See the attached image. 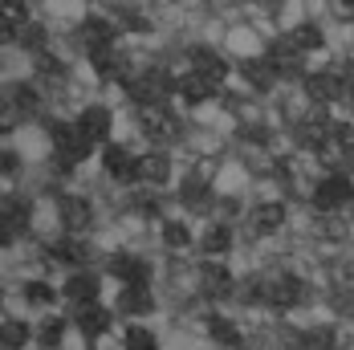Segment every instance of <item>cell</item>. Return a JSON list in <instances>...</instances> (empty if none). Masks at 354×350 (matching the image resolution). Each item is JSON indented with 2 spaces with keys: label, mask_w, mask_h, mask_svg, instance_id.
I'll use <instances>...</instances> for the list:
<instances>
[{
  "label": "cell",
  "mask_w": 354,
  "mask_h": 350,
  "mask_svg": "<svg viewBox=\"0 0 354 350\" xmlns=\"http://www.w3.org/2000/svg\"><path fill=\"white\" fill-rule=\"evenodd\" d=\"M171 94H179V82L167 70H147L139 77L127 82V98L139 106V110H151V106H163Z\"/></svg>",
  "instance_id": "6da1fadb"
},
{
  "label": "cell",
  "mask_w": 354,
  "mask_h": 350,
  "mask_svg": "<svg viewBox=\"0 0 354 350\" xmlns=\"http://www.w3.org/2000/svg\"><path fill=\"white\" fill-rule=\"evenodd\" d=\"M354 204V175H326L314 187V208L318 212H342Z\"/></svg>",
  "instance_id": "7a4b0ae2"
},
{
  "label": "cell",
  "mask_w": 354,
  "mask_h": 350,
  "mask_svg": "<svg viewBox=\"0 0 354 350\" xmlns=\"http://www.w3.org/2000/svg\"><path fill=\"white\" fill-rule=\"evenodd\" d=\"M53 147H57V155H62L66 163H82L94 142H86V135L77 131V122H57V127H53Z\"/></svg>",
  "instance_id": "3957f363"
},
{
  "label": "cell",
  "mask_w": 354,
  "mask_h": 350,
  "mask_svg": "<svg viewBox=\"0 0 354 350\" xmlns=\"http://www.w3.org/2000/svg\"><path fill=\"white\" fill-rule=\"evenodd\" d=\"M57 220H62V228L66 232H86L90 224H94V208H90V200L86 196H62L57 200Z\"/></svg>",
  "instance_id": "277c9868"
},
{
  "label": "cell",
  "mask_w": 354,
  "mask_h": 350,
  "mask_svg": "<svg viewBox=\"0 0 354 350\" xmlns=\"http://www.w3.org/2000/svg\"><path fill=\"white\" fill-rule=\"evenodd\" d=\"M102 167L114 183H135L139 179V155H131L127 147H118V142H110L106 151H102Z\"/></svg>",
  "instance_id": "5b68a950"
},
{
  "label": "cell",
  "mask_w": 354,
  "mask_h": 350,
  "mask_svg": "<svg viewBox=\"0 0 354 350\" xmlns=\"http://www.w3.org/2000/svg\"><path fill=\"white\" fill-rule=\"evenodd\" d=\"M98 289H102L98 273H90V269H73L70 277H66V285H62V297H66V302H73V306L82 310V306L98 302Z\"/></svg>",
  "instance_id": "8992f818"
},
{
  "label": "cell",
  "mask_w": 354,
  "mask_h": 350,
  "mask_svg": "<svg viewBox=\"0 0 354 350\" xmlns=\"http://www.w3.org/2000/svg\"><path fill=\"white\" fill-rule=\"evenodd\" d=\"M265 297H269V306H277V310H293V306L306 302V281L297 277V273H281L273 285H265Z\"/></svg>",
  "instance_id": "52a82bcc"
},
{
  "label": "cell",
  "mask_w": 354,
  "mask_h": 350,
  "mask_svg": "<svg viewBox=\"0 0 354 350\" xmlns=\"http://www.w3.org/2000/svg\"><path fill=\"white\" fill-rule=\"evenodd\" d=\"M139 122H142V131H147V139H155V142L176 139V131H179L176 114H171L167 106H151V110H139Z\"/></svg>",
  "instance_id": "ba28073f"
},
{
  "label": "cell",
  "mask_w": 354,
  "mask_h": 350,
  "mask_svg": "<svg viewBox=\"0 0 354 350\" xmlns=\"http://www.w3.org/2000/svg\"><path fill=\"white\" fill-rule=\"evenodd\" d=\"M232 285H236V281H232V269H228L220 257H212L208 265H200V289H204L208 297H228Z\"/></svg>",
  "instance_id": "9c48e42d"
},
{
  "label": "cell",
  "mask_w": 354,
  "mask_h": 350,
  "mask_svg": "<svg viewBox=\"0 0 354 350\" xmlns=\"http://www.w3.org/2000/svg\"><path fill=\"white\" fill-rule=\"evenodd\" d=\"M77 131L86 135V142H106L110 139V110L106 106H86L82 114H77Z\"/></svg>",
  "instance_id": "30bf717a"
},
{
  "label": "cell",
  "mask_w": 354,
  "mask_h": 350,
  "mask_svg": "<svg viewBox=\"0 0 354 350\" xmlns=\"http://www.w3.org/2000/svg\"><path fill=\"white\" fill-rule=\"evenodd\" d=\"M306 94L314 98V102H334V98H342L346 94V86H342V77L330 70H318V73H306Z\"/></svg>",
  "instance_id": "8fae6325"
},
{
  "label": "cell",
  "mask_w": 354,
  "mask_h": 350,
  "mask_svg": "<svg viewBox=\"0 0 354 350\" xmlns=\"http://www.w3.org/2000/svg\"><path fill=\"white\" fill-rule=\"evenodd\" d=\"M118 310H122V314H151V310H155V297H151V281H139V285H122V289H118Z\"/></svg>",
  "instance_id": "7c38bea8"
},
{
  "label": "cell",
  "mask_w": 354,
  "mask_h": 350,
  "mask_svg": "<svg viewBox=\"0 0 354 350\" xmlns=\"http://www.w3.org/2000/svg\"><path fill=\"white\" fill-rule=\"evenodd\" d=\"M86 57H90V66L98 70L102 82H122L118 73H122V62H118V49L114 45H86Z\"/></svg>",
  "instance_id": "4fadbf2b"
},
{
  "label": "cell",
  "mask_w": 354,
  "mask_h": 350,
  "mask_svg": "<svg viewBox=\"0 0 354 350\" xmlns=\"http://www.w3.org/2000/svg\"><path fill=\"white\" fill-rule=\"evenodd\" d=\"M139 179L151 183V187H163L171 179V159L167 151H151V155H139Z\"/></svg>",
  "instance_id": "5bb4252c"
},
{
  "label": "cell",
  "mask_w": 354,
  "mask_h": 350,
  "mask_svg": "<svg viewBox=\"0 0 354 350\" xmlns=\"http://www.w3.org/2000/svg\"><path fill=\"white\" fill-rule=\"evenodd\" d=\"M192 70L204 73V77H212L216 86H220V82L228 77V62H224L216 49H208V45H196V49H192Z\"/></svg>",
  "instance_id": "9a60e30c"
},
{
  "label": "cell",
  "mask_w": 354,
  "mask_h": 350,
  "mask_svg": "<svg viewBox=\"0 0 354 350\" xmlns=\"http://www.w3.org/2000/svg\"><path fill=\"white\" fill-rule=\"evenodd\" d=\"M106 269H110L118 281H122V285H139V281H147V273H151V269H147V261L131 257V252H114Z\"/></svg>",
  "instance_id": "2e32d148"
},
{
  "label": "cell",
  "mask_w": 354,
  "mask_h": 350,
  "mask_svg": "<svg viewBox=\"0 0 354 350\" xmlns=\"http://www.w3.org/2000/svg\"><path fill=\"white\" fill-rule=\"evenodd\" d=\"M110 322H114L110 310H106V306H98V302H90V306H82V310H77V330H82L86 338H102V334L110 330Z\"/></svg>",
  "instance_id": "e0dca14e"
},
{
  "label": "cell",
  "mask_w": 354,
  "mask_h": 350,
  "mask_svg": "<svg viewBox=\"0 0 354 350\" xmlns=\"http://www.w3.org/2000/svg\"><path fill=\"white\" fill-rule=\"evenodd\" d=\"M265 62H269V66L277 70V77H285V73H301V53H297V49L289 45V37L265 49Z\"/></svg>",
  "instance_id": "ac0fdd59"
},
{
  "label": "cell",
  "mask_w": 354,
  "mask_h": 350,
  "mask_svg": "<svg viewBox=\"0 0 354 350\" xmlns=\"http://www.w3.org/2000/svg\"><path fill=\"white\" fill-rule=\"evenodd\" d=\"M216 90H220V86H216L212 77H204V73H187V77H183V82H179V98H183V102H208V98H212Z\"/></svg>",
  "instance_id": "d6986e66"
},
{
  "label": "cell",
  "mask_w": 354,
  "mask_h": 350,
  "mask_svg": "<svg viewBox=\"0 0 354 350\" xmlns=\"http://www.w3.org/2000/svg\"><path fill=\"white\" fill-rule=\"evenodd\" d=\"M281 224H285V204L265 200V204H257V208H252V228H257V232H265V237H269V232H277Z\"/></svg>",
  "instance_id": "ffe728a7"
},
{
  "label": "cell",
  "mask_w": 354,
  "mask_h": 350,
  "mask_svg": "<svg viewBox=\"0 0 354 350\" xmlns=\"http://www.w3.org/2000/svg\"><path fill=\"white\" fill-rule=\"evenodd\" d=\"M208 334H212L216 347H228V350L245 342V334H241V326H236L232 317H212V322H208Z\"/></svg>",
  "instance_id": "44dd1931"
},
{
  "label": "cell",
  "mask_w": 354,
  "mask_h": 350,
  "mask_svg": "<svg viewBox=\"0 0 354 350\" xmlns=\"http://www.w3.org/2000/svg\"><path fill=\"white\" fill-rule=\"evenodd\" d=\"M289 45L306 57V53H314V49H322V45H326V37H322L318 25H297V29L289 33Z\"/></svg>",
  "instance_id": "7402d4cb"
},
{
  "label": "cell",
  "mask_w": 354,
  "mask_h": 350,
  "mask_svg": "<svg viewBox=\"0 0 354 350\" xmlns=\"http://www.w3.org/2000/svg\"><path fill=\"white\" fill-rule=\"evenodd\" d=\"M163 245L171 248V252H187V248L196 245V237H192V228L183 220H167L163 224Z\"/></svg>",
  "instance_id": "603a6c76"
},
{
  "label": "cell",
  "mask_w": 354,
  "mask_h": 350,
  "mask_svg": "<svg viewBox=\"0 0 354 350\" xmlns=\"http://www.w3.org/2000/svg\"><path fill=\"white\" fill-rule=\"evenodd\" d=\"M82 37H86V45H114V25L106 17H86Z\"/></svg>",
  "instance_id": "cb8c5ba5"
},
{
  "label": "cell",
  "mask_w": 354,
  "mask_h": 350,
  "mask_svg": "<svg viewBox=\"0 0 354 350\" xmlns=\"http://www.w3.org/2000/svg\"><path fill=\"white\" fill-rule=\"evenodd\" d=\"M200 248H204L208 257H224V252L232 248V232H228V224H212V228L204 232V241H200Z\"/></svg>",
  "instance_id": "d4e9b609"
},
{
  "label": "cell",
  "mask_w": 354,
  "mask_h": 350,
  "mask_svg": "<svg viewBox=\"0 0 354 350\" xmlns=\"http://www.w3.org/2000/svg\"><path fill=\"white\" fill-rule=\"evenodd\" d=\"M245 77L248 86H257V90H273V82H277V70L261 57V62H245Z\"/></svg>",
  "instance_id": "484cf974"
},
{
  "label": "cell",
  "mask_w": 354,
  "mask_h": 350,
  "mask_svg": "<svg viewBox=\"0 0 354 350\" xmlns=\"http://www.w3.org/2000/svg\"><path fill=\"white\" fill-rule=\"evenodd\" d=\"M49 257L66 261V265H73V269H82V265H86V248L77 245V241H57V245H49Z\"/></svg>",
  "instance_id": "4316f807"
},
{
  "label": "cell",
  "mask_w": 354,
  "mask_h": 350,
  "mask_svg": "<svg viewBox=\"0 0 354 350\" xmlns=\"http://www.w3.org/2000/svg\"><path fill=\"white\" fill-rule=\"evenodd\" d=\"M29 326L25 322H17V317H4V350H21L25 342H29Z\"/></svg>",
  "instance_id": "83f0119b"
},
{
  "label": "cell",
  "mask_w": 354,
  "mask_h": 350,
  "mask_svg": "<svg viewBox=\"0 0 354 350\" xmlns=\"http://www.w3.org/2000/svg\"><path fill=\"white\" fill-rule=\"evenodd\" d=\"M122 350H159V342H155V334H151V330L131 326V330L122 334Z\"/></svg>",
  "instance_id": "f1b7e54d"
},
{
  "label": "cell",
  "mask_w": 354,
  "mask_h": 350,
  "mask_svg": "<svg viewBox=\"0 0 354 350\" xmlns=\"http://www.w3.org/2000/svg\"><path fill=\"white\" fill-rule=\"evenodd\" d=\"M25 302H33V306H53L57 293H53L49 285H41V281H29V285H25Z\"/></svg>",
  "instance_id": "f546056e"
},
{
  "label": "cell",
  "mask_w": 354,
  "mask_h": 350,
  "mask_svg": "<svg viewBox=\"0 0 354 350\" xmlns=\"http://www.w3.org/2000/svg\"><path fill=\"white\" fill-rule=\"evenodd\" d=\"M37 334H41V338H37L41 347H57V342H62V334H66V322H62V317H57V322L49 317V322H45L41 330H37Z\"/></svg>",
  "instance_id": "4dcf8cb0"
},
{
  "label": "cell",
  "mask_w": 354,
  "mask_h": 350,
  "mask_svg": "<svg viewBox=\"0 0 354 350\" xmlns=\"http://www.w3.org/2000/svg\"><path fill=\"white\" fill-rule=\"evenodd\" d=\"M306 338H310V347L314 350H330L334 347V326H314Z\"/></svg>",
  "instance_id": "1f68e13d"
},
{
  "label": "cell",
  "mask_w": 354,
  "mask_h": 350,
  "mask_svg": "<svg viewBox=\"0 0 354 350\" xmlns=\"http://www.w3.org/2000/svg\"><path fill=\"white\" fill-rule=\"evenodd\" d=\"M12 98H17V106H25V110H37V90L33 86H17Z\"/></svg>",
  "instance_id": "d6a6232c"
},
{
  "label": "cell",
  "mask_w": 354,
  "mask_h": 350,
  "mask_svg": "<svg viewBox=\"0 0 354 350\" xmlns=\"http://www.w3.org/2000/svg\"><path fill=\"white\" fill-rule=\"evenodd\" d=\"M122 25H127V29H135V33H142V29H147V21H142V17H135V8H122Z\"/></svg>",
  "instance_id": "836d02e7"
},
{
  "label": "cell",
  "mask_w": 354,
  "mask_h": 350,
  "mask_svg": "<svg viewBox=\"0 0 354 350\" xmlns=\"http://www.w3.org/2000/svg\"><path fill=\"white\" fill-rule=\"evenodd\" d=\"M334 8H338L342 21H354V0H334Z\"/></svg>",
  "instance_id": "e575fe53"
},
{
  "label": "cell",
  "mask_w": 354,
  "mask_h": 350,
  "mask_svg": "<svg viewBox=\"0 0 354 350\" xmlns=\"http://www.w3.org/2000/svg\"><path fill=\"white\" fill-rule=\"evenodd\" d=\"M342 86H346V94H351V98H354V66H351V70H346V77H342Z\"/></svg>",
  "instance_id": "d590c367"
}]
</instances>
